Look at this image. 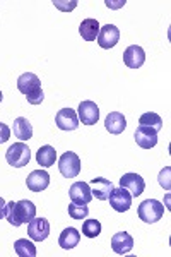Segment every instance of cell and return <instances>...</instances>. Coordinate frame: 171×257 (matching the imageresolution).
Wrapping results in <instances>:
<instances>
[{
	"label": "cell",
	"instance_id": "cell-9",
	"mask_svg": "<svg viewBox=\"0 0 171 257\" xmlns=\"http://www.w3.org/2000/svg\"><path fill=\"white\" fill-rule=\"evenodd\" d=\"M120 40V30L113 24H106V26L99 28V35H98V43L101 48L110 50L113 48Z\"/></svg>",
	"mask_w": 171,
	"mask_h": 257
},
{
	"label": "cell",
	"instance_id": "cell-21",
	"mask_svg": "<svg viewBox=\"0 0 171 257\" xmlns=\"http://www.w3.org/2000/svg\"><path fill=\"white\" fill-rule=\"evenodd\" d=\"M36 161H38L40 167L43 168H50L55 165L57 161V151L53 146H50V144H45V146H41L38 149V153H36Z\"/></svg>",
	"mask_w": 171,
	"mask_h": 257
},
{
	"label": "cell",
	"instance_id": "cell-33",
	"mask_svg": "<svg viewBox=\"0 0 171 257\" xmlns=\"http://www.w3.org/2000/svg\"><path fill=\"white\" fill-rule=\"evenodd\" d=\"M2 98H4V96H2V91H0V101H2Z\"/></svg>",
	"mask_w": 171,
	"mask_h": 257
},
{
	"label": "cell",
	"instance_id": "cell-5",
	"mask_svg": "<svg viewBox=\"0 0 171 257\" xmlns=\"http://www.w3.org/2000/svg\"><path fill=\"white\" fill-rule=\"evenodd\" d=\"M132 196L128 190H125L123 187H113L111 190L110 197H108V201H110V206L113 208L116 213H125V211H128L132 208Z\"/></svg>",
	"mask_w": 171,
	"mask_h": 257
},
{
	"label": "cell",
	"instance_id": "cell-11",
	"mask_svg": "<svg viewBox=\"0 0 171 257\" xmlns=\"http://www.w3.org/2000/svg\"><path fill=\"white\" fill-rule=\"evenodd\" d=\"M123 62L128 69H139L144 65L145 62V52L142 47L139 45H130L123 52Z\"/></svg>",
	"mask_w": 171,
	"mask_h": 257
},
{
	"label": "cell",
	"instance_id": "cell-27",
	"mask_svg": "<svg viewBox=\"0 0 171 257\" xmlns=\"http://www.w3.org/2000/svg\"><path fill=\"white\" fill-rule=\"evenodd\" d=\"M169 167H166V168H162L161 170V173H159V177H157V178H159V184H161V187L162 189H166V190H169L171 189V180H169Z\"/></svg>",
	"mask_w": 171,
	"mask_h": 257
},
{
	"label": "cell",
	"instance_id": "cell-16",
	"mask_svg": "<svg viewBox=\"0 0 171 257\" xmlns=\"http://www.w3.org/2000/svg\"><path fill=\"white\" fill-rule=\"evenodd\" d=\"M18 89L23 94H26V96H28V94H31V93H35V91L41 89L40 77L36 76V74H33V72L21 74L19 79H18Z\"/></svg>",
	"mask_w": 171,
	"mask_h": 257
},
{
	"label": "cell",
	"instance_id": "cell-3",
	"mask_svg": "<svg viewBox=\"0 0 171 257\" xmlns=\"http://www.w3.org/2000/svg\"><path fill=\"white\" fill-rule=\"evenodd\" d=\"M164 214V204L157 199H145L139 206V218L144 223H156Z\"/></svg>",
	"mask_w": 171,
	"mask_h": 257
},
{
	"label": "cell",
	"instance_id": "cell-8",
	"mask_svg": "<svg viewBox=\"0 0 171 257\" xmlns=\"http://www.w3.org/2000/svg\"><path fill=\"white\" fill-rule=\"evenodd\" d=\"M77 117H79V120H81L82 123H84V125H94V123L99 120L98 105H96L94 101H89V99L82 101L81 105H79Z\"/></svg>",
	"mask_w": 171,
	"mask_h": 257
},
{
	"label": "cell",
	"instance_id": "cell-20",
	"mask_svg": "<svg viewBox=\"0 0 171 257\" xmlns=\"http://www.w3.org/2000/svg\"><path fill=\"white\" fill-rule=\"evenodd\" d=\"M79 35L84 41H94L99 35V23L98 19H84L79 26Z\"/></svg>",
	"mask_w": 171,
	"mask_h": 257
},
{
	"label": "cell",
	"instance_id": "cell-10",
	"mask_svg": "<svg viewBox=\"0 0 171 257\" xmlns=\"http://www.w3.org/2000/svg\"><path fill=\"white\" fill-rule=\"evenodd\" d=\"M55 123L62 131H76L79 127V117L77 111L72 108H62L55 115Z\"/></svg>",
	"mask_w": 171,
	"mask_h": 257
},
{
	"label": "cell",
	"instance_id": "cell-31",
	"mask_svg": "<svg viewBox=\"0 0 171 257\" xmlns=\"http://www.w3.org/2000/svg\"><path fill=\"white\" fill-rule=\"evenodd\" d=\"M106 6L110 7V9H120L122 6H125V0H118V2H111V0H106Z\"/></svg>",
	"mask_w": 171,
	"mask_h": 257
},
{
	"label": "cell",
	"instance_id": "cell-18",
	"mask_svg": "<svg viewBox=\"0 0 171 257\" xmlns=\"http://www.w3.org/2000/svg\"><path fill=\"white\" fill-rule=\"evenodd\" d=\"M125 127H127V120L120 111H111V113H108V117L105 120V128L110 134H122L125 131Z\"/></svg>",
	"mask_w": 171,
	"mask_h": 257
},
{
	"label": "cell",
	"instance_id": "cell-25",
	"mask_svg": "<svg viewBox=\"0 0 171 257\" xmlns=\"http://www.w3.org/2000/svg\"><path fill=\"white\" fill-rule=\"evenodd\" d=\"M101 233V223L98 219H86L84 225H82V235L89 238H96Z\"/></svg>",
	"mask_w": 171,
	"mask_h": 257
},
{
	"label": "cell",
	"instance_id": "cell-19",
	"mask_svg": "<svg viewBox=\"0 0 171 257\" xmlns=\"http://www.w3.org/2000/svg\"><path fill=\"white\" fill-rule=\"evenodd\" d=\"M79 242H81V233L72 226L65 228V230L60 233V237H58V245L62 248H65V250H70V248L77 247Z\"/></svg>",
	"mask_w": 171,
	"mask_h": 257
},
{
	"label": "cell",
	"instance_id": "cell-13",
	"mask_svg": "<svg viewBox=\"0 0 171 257\" xmlns=\"http://www.w3.org/2000/svg\"><path fill=\"white\" fill-rule=\"evenodd\" d=\"M133 138H135L137 146H140L142 149H151L157 144V131H154L151 127L139 125L135 134H133Z\"/></svg>",
	"mask_w": 171,
	"mask_h": 257
},
{
	"label": "cell",
	"instance_id": "cell-7",
	"mask_svg": "<svg viewBox=\"0 0 171 257\" xmlns=\"http://www.w3.org/2000/svg\"><path fill=\"white\" fill-rule=\"evenodd\" d=\"M120 187L128 190L132 197H139L142 196V192L145 190V182L139 173H125L120 178Z\"/></svg>",
	"mask_w": 171,
	"mask_h": 257
},
{
	"label": "cell",
	"instance_id": "cell-30",
	"mask_svg": "<svg viewBox=\"0 0 171 257\" xmlns=\"http://www.w3.org/2000/svg\"><path fill=\"white\" fill-rule=\"evenodd\" d=\"M11 138V128L6 125V123H2L0 122V144H4V143H7Z\"/></svg>",
	"mask_w": 171,
	"mask_h": 257
},
{
	"label": "cell",
	"instance_id": "cell-4",
	"mask_svg": "<svg viewBox=\"0 0 171 257\" xmlns=\"http://www.w3.org/2000/svg\"><path fill=\"white\" fill-rule=\"evenodd\" d=\"M58 170L65 178H74L81 173V158L72 151H67L58 160Z\"/></svg>",
	"mask_w": 171,
	"mask_h": 257
},
{
	"label": "cell",
	"instance_id": "cell-22",
	"mask_svg": "<svg viewBox=\"0 0 171 257\" xmlns=\"http://www.w3.org/2000/svg\"><path fill=\"white\" fill-rule=\"evenodd\" d=\"M14 136L19 141H23V143H26V141L33 138V127L28 118L18 117L14 120Z\"/></svg>",
	"mask_w": 171,
	"mask_h": 257
},
{
	"label": "cell",
	"instance_id": "cell-14",
	"mask_svg": "<svg viewBox=\"0 0 171 257\" xmlns=\"http://www.w3.org/2000/svg\"><path fill=\"white\" fill-rule=\"evenodd\" d=\"M26 185L33 192H41L50 185V175L47 170H35L26 178Z\"/></svg>",
	"mask_w": 171,
	"mask_h": 257
},
{
	"label": "cell",
	"instance_id": "cell-2",
	"mask_svg": "<svg viewBox=\"0 0 171 257\" xmlns=\"http://www.w3.org/2000/svg\"><path fill=\"white\" fill-rule=\"evenodd\" d=\"M6 158H7V163L14 168H23L26 167L31 160V149L26 143H14L12 146L7 149L6 153Z\"/></svg>",
	"mask_w": 171,
	"mask_h": 257
},
{
	"label": "cell",
	"instance_id": "cell-17",
	"mask_svg": "<svg viewBox=\"0 0 171 257\" xmlns=\"http://www.w3.org/2000/svg\"><path fill=\"white\" fill-rule=\"evenodd\" d=\"M91 184H93V189H91L93 197L99 199V201H106V199L110 197L111 190H113V184H111L108 178H103V177H96Z\"/></svg>",
	"mask_w": 171,
	"mask_h": 257
},
{
	"label": "cell",
	"instance_id": "cell-12",
	"mask_svg": "<svg viewBox=\"0 0 171 257\" xmlns=\"http://www.w3.org/2000/svg\"><path fill=\"white\" fill-rule=\"evenodd\" d=\"M69 196L72 199V202H77V204H89L94 199L89 184H86V182H76V184H72V187L69 190Z\"/></svg>",
	"mask_w": 171,
	"mask_h": 257
},
{
	"label": "cell",
	"instance_id": "cell-28",
	"mask_svg": "<svg viewBox=\"0 0 171 257\" xmlns=\"http://www.w3.org/2000/svg\"><path fill=\"white\" fill-rule=\"evenodd\" d=\"M26 98H28V101L31 103V105H40V103H43V99H45L43 89H38V91H35V93L28 94Z\"/></svg>",
	"mask_w": 171,
	"mask_h": 257
},
{
	"label": "cell",
	"instance_id": "cell-26",
	"mask_svg": "<svg viewBox=\"0 0 171 257\" xmlns=\"http://www.w3.org/2000/svg\"><path fill=\"white\" fill-rule=\"evenodd\" d=\"M67 211H69V216L72 219H84L87 218V214H89L87 204H77V202H72Z\"/></svg>",
	"mask_w": 171,
	"mask_h": 257
},
{
	"label": "cell",
	"instance_id": "cell-1",
	"mask_svg": "<svg viewBox=\"0 0 171 257\" xmlns=\"http://www.w3.org/2000/svg\"><path fill=\"white\" fill-rule=\"evenodd\" d=\"M36 216V206L31 201H11L6 206V219L12 226H21L24 223H29Z\"/></svg>",
	"mask_w": 171,
	"mask_h": 257
},
{
	"label": "cell",
	"instance_id": "cell-29",
	"mask_svg": "<svg viewBox=\"0 0 171 257\" xmlns=\"http://www.w3.org/2000/svg\"><path fill=\"white\" fill-rule=\"evenodd\" d=\"M53 6L57 7V9L60 11H74L77 6L76 0H72V2H62V0H53Z\"/></svg>",
	"mask_w": 171,
	"mask_h": 257
},
{
	"label": "cell",
	"instance_id": "cell-23",
	"mask_svg": "<svg viewBox=\"0 0 171 257\" xmlns=\"http://www.w3.org/2000/svg\"><path fill=\"white\" fill-rule=\"evenodd\" d=\"M14 248H16V254L19 257H36V247L33 242H29L28 238H19L16 240L14 243Z\"/></svg>",
	"mask_w": 171,
	"mask_h": 257
},
{
	"label": "cell",
	"instance_id": "cell-24",
	"mask_svg": "<svg viewBox=\"0 0 171 257\" xmlns=\"http://www.w3.org/2000/svg\"><path fill=\"white\" fill-rule=\"evenodd\" d=\"M139 125L142 127H151L154 131L159 132L161 127H162V120L157 113H154V111H147V113H144L142 117L139 118Z\"/></svg>",
	"mask_w": 171,
	"mask_h": 257
},
{
	"label": "cell",
	"instance_id": "cell-32",
	"mask_svg": "<svg viewBox=\"0 0 171 257\" xmlns=\"http://www.w3.org/2000/svg\"><path fill=\"white\" fill-rule=\"evenodd\" d=\"M6 206H7V202L4 201V197H0V219L6 218Z\"/></svg>",
	"mask_w": 171,
	"mask_h": 257
},
{
	"label": "cell",
	"instance_id": "cell-15",
	"mask_svg": "<svg viewBox=\"0 0 171 257\" xmlns=\"http://www.w3.org/2000/svg\"><path fill=\"white\" fill-rule=\"evenodd\" d=\"M111 248H113V252L118 255H125V254H128V252H132L133 238L130 237V233H127V231H118V233H115L113 238H111Z\"/></svg>",
	"mask_w": 171,
	"mask_h": 257
},
{
	"label": "cell",
	"instance_id": "cell-6",
	"mask_svg": "<svg viewBox=\"0 0 171 257\" xmlns=\"http://www.w3.org/2000/svg\"><path fill=\"white\" fill-rule=\"evenodd\" d=\"M50 235V223L47 218H33L28 223V237L35 242H43Z\"/></svg>",
	"mask_w": 171,
	"mask_h": 257
}]
</instances>
